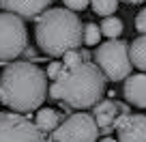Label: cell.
<instances>
[{
  "label": "cell",
  "mask_w": 146,
  "mask_h": 142,
  "mask_svg": "<svg viewBox=\"0 0 146 142\" xmlns=\"http://www.w3.org/2000/svg\"><path fill=\"white\" fill-rule=\"evenodd\" d=\"M47 97V75L30 60H15L0 73V101L15 114L41 108Z\"/></svg>",
  "instance_id": "1"
},
{
  "label": "cell",
  "mask_w": 146,
  "mask_h": 142,
  "mask_svg": "<svg viewBox=\"0 0 146 142\" xmlns=\"http://www.w3.org/2000/svg\"><path fill=\"white\" fill-rule=\"evenodd\" d=\"M105 75L95 63H82L75 69H62L60 75L47 86V95L52 99L67 105V110L95 108L105 93Z\"/></svg>",
  "instance_id": "2"
},
{
  "label": "cell",
  "mask_w": 146,
  "mask_h": 142,
  "mask_svg": "<svg viewBox=\"0 0 146 142\" xmlns=\"http://www.w3.org/2000/svg\"><path fill=\"white\" fill-rule=\"evenodd\" d=\"M35 39L47 56H64L78 50L84 41V26L80 17L64 7L47 9L35 22Z\"/></svg>",
  "instance_id": "3"
},
{
  "label": "cell",
  "mask_w": 146,
  "mask_h": 142,
  "mask_svg": "<svg viewBox=\"0 0 146 142\" xmlns=\"http://www.w3.org/2000/svg\"><path fill=\"white\" fill-rule=\"evenodd\" d=\"M92 63L99 67V71L105 75V80L120 82L127 80L131 73V60H129V43L123 39L105 41L97 47L92 54Z\"/></svg>",
  "instance_id": "4"
},
{
  "label": "cell",
  "mask_w": 146,
  "mask_h": 142,
  "mask_svg": "<svg viewBox=\"0 0 146 142\" xmlns=\"http://www.w3.org/2000/svg\"><path fill=\"white\" fill-rule=\"evenodd\" d=\"M28 50V30L24 19L0 11V60H15Z\"/></svg>",
  "instance_id": "5"
},
{
  "label": "cell",
  "mask_w": 146,
  "mask_h": 142,
  "mask_svg": "<svg viewBox=\"0 0 146 142\" xmlns=\"http://www.w3.org/2000/svg\"><path fill=\"white\" fill-rule=\"evenodd\" d=\"M97 140H99V129H97L92 114H88V112L71 114L47 138V142H97Z\"/></svg>",
  "instance_id": "6"
},
{
  "label": "cell",
  "mask_w": 146,
  "mask_h": 142,
  "mask_svg": "<svg viewBox=\"0 0 146 142\" xmlns=\"http://www.w3.org/2000/svg\"><path fill=\"white\" fill-rule=\"evenodd\" d=\"M0 142H47L35 121L15 112H0Z\"/></svg>",
  "instance_id": "7"
},
{
  "label": "cell",
  "mask_w": 146,
  "mask_h": 142,
  "mask_svg": "<svg viewBox=\"0 0 146 142\" xmlns=\"http://www.w3.org/2000/svg\"><path fill=\"white\" fill-rule=\"evenodd\" d=\"M125 114H131L129 105L114 99H103L92 108V119L97 123V129H99V133H105V136L114 131L118 119Z\"/></svg>",
  "instance_id": "8"
},
{
  "label": "cell",
  "mask_w": 146,
  "mask_h": 142,
  "mask_svg": "<svg viewBox=\"0 0 146 142\" xmlns=\"http://www.w3.org/2000/svg\"><path fill=\"white\" fill-rule=\"evenodd\" d=\"M50 0H0V11L19 19H36L50 9Z\"/></svg>",
  "instance_id": "9"
},
{
  "label": "cell",
  "mask_w": 146,
  "mask_h": 142,
  "mask_svg": "<svg viewBox=\"0 0 146 142\" xmlns=\"http://www.w3.org/2000/svg\"><path fill=\"white\" fill-rule=\"evenodd\" d=\"M118 142H146V116L125 114L116 123Z\"/></svg>",
  "instance_id": "10"
},
{
  "label": "cell",
  "mask_w": 146,
  "mask_h": 142,
  "mask_svg": "<svg viewBox=\"0 0 146 142\" xmlns=\"http://www.w3.org/2000/svg\"><path fill=\"white\" fill-rule=\"evenodd\" d=\"M125 99L135 108H146V73H135L125 80Z\"/></svg>",
  "instance_id": "11"
},
{
  "label": "cell",
  "mask_w": 146,
  "mask_h": 142,
  "mask_svg": "<svg viewBox=\"0 0 146 142\" xmlns=\"http://www.w3.org/2000/svg\"><path fill=\"white\" fill-rule=\"evenodd\" d=\"M35 125H36V129H39L43 136L54 133L56 129L62 125V114H60V112H56L54 108H41V110L36 112Z\"/></svg>",
  "instance_id": "12"
},
{
  "label": "cell",
  "mask_w": 146,
  "mask_h": 142,
  "mask_svg": "<svg viewBox=\"0 0 146 142\" xmlns=\"http://www.w3.org/2000/svg\"><path fill=\"white\" fill-rule=\"evenodd\" d=\"M129 60L131 67L146 71V37H137L133 43H129Z\"/></svg>",
  "instance_id": "13"
},
{
  "label": "cell",
  "mask_w": 146,
  "mask_h": 142,
  "mask_svg": "<svg viewBox=\"0 0 146 142\" xmlns=\"http://www.w3.org/2000/svg\"><path fill=\"white\" fill-rule=\"evenodd\" d=\"M123 22H120L118 17H105L103 22H101V26H99V30H101V35L103 37H108L110 41H114V39H118L120 35H123Z\"/></svg>",
  "instance_id": "14"
},
{
  "label": "cell",
  "mask_w": 146,
  "mask_h": 142,
  "mask_svg": "<svg viewBox=\"0 0 146 142\" xmlns=\"http://www.w3.org/2000/svg\"><path fill=\"white\" fill-rule=\"evenodd\" d=\"M90 58H92V54L90 52H86V50H73V52H67V54L62 56V69H75L78 65H82V63H90Z\"/></svg>",
  "instance_id": "15"
},
{
  "label": "cell",
  "mask_w": 146,
  "mask_h": 142,
  "mask_svg": "<svg viewBox=\"0 0 146 142\" xmlns=\"http://www.w3.org/2000/svg\"><path fill=\"white\" fill-rule=\"evenodd\" d=\"M90 5H92V11H95L97 15H101V17H112V15L116 13V9H118V2H116V0H95Z\"/></svg>",
  "instance_id": "16"
},
{
  "label": "cell",
  "mask_w": 146,
  "mask_h": 142,
  "mask_svg": "<svg viewBox=\"0 0 146 142\" xmlns=\"http://www.w3.org/2000/svg\"><path fill=\"white\" fill-rule=\"evenodd\" d=\"M99 39H101L99 24H95V22L84 24V43L86 45H99Z\"/></svg>",
  "instance_id": "17"
},
{
  "label": "cell",
  "mask_w": 146,
  "mask_h": 142,
  "mask_svg": "<svg viewBox=\"0 0 146 142\" xmlns=\"http://www.w3.org/2000/svg\"><path fill=\"white\" fill-rule=\"evenodd\" d=\"M88 5H90V2H86V0H64V9L71 11V13H75V11H84Z\"/></svg>",
  "instance_id": "18"
},
{
  "label": "cell",
  "mask_w": 146,
  "mask_h": 142,
  "mask_svg": "<svg viewBox=\"0 0 146 142\" xmlns=\"http://www.w3.org/2000/svg\"><path fill=\"white\" fill-rule=\"evenodd\" d=\"M60 71H62V63H60V60H54V63H50V65H47V71H45V75L52 80V82H54V80L60 75Z\"/></svg>",
  "instance_id": "19"
},
{
  "label": "cell",
  "mask_w": 146,
  "mask_h": 142,
  "mask_svg": "<svg viewBox=\"0 0 146 142\" xmlns=\"http://www.w3.org/2000/svg\"><path fill=\"white\" fill-rule=\"evenodd\" d=\"M135 28H137V32H142V37H146V7L137 13V17H135Z\"/></svg>",
  "instance_id": "20"
},
{
  "label": "cell",
  "mask_w": 146,
  "mask_h": 142,
  "mask_svg": "<svg viewBox=\"0 0 146 142\" xmlns=\"http://www.w3.org/2000/svg\"><path fill=\"white\" fill-rule=\"evenodd\" d=\"M99 142H116L114 138H103V140H99Z\"/></svg>",
  "instance_id": "21"
}]
</instances>
